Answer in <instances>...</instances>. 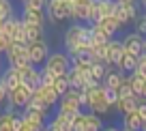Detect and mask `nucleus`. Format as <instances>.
I'll return each mask as SVG.
<instances>
[{
  "label": "nucleus",
  "instance_id": "obj_1",
  "mask_svg": "<svg viewBox=\"0 0 146 131\" xmlns=\"http://www.w3.org/2000/svg\"><path fill=\"white\" fill-rule=\"evenodd\" d=\"M82 92H84V110L86 112H92L101 118L114 114V110H112V105L108 101V90L101 84H95L92 88H86Z\"/></svg>",
  "mask_w": 146,
  "mask_h": 131
},
{
  "label": "nucleus",
  "instance_id": "obj_2",
  "mask_svg": "<svg viewBox=\"0 0 146 131\" xmlns=\"http://www.w3.org/2000/svg\"><path fill=\"white\" fill-rule=\"evenodd\" d=\"M80 43H92L90 39V26L88 24H69L67 30L62 35V45H64V52L73 50L75 45Z\"/></svg>",
  "mask_w": 146,
  "mask_h": 131
},
{
  "label": "nucleus",
  "instance_id": "obj_3",
  "mask_svg": "<svg viewBox=\"0 0 146 131\" xmlns=\"http://www.w3.org/2000/svg\"><path fill=\"white\" fill-rule=\"evenodd\" d=\"M116 11H114V17L118 19L120 24V30H129V28L135 24V19L140 17V5H137V0H120L116 2Z\"/></svg>",
  "mask_w": 146,
  "mask_h": 131
},
{
  "label": "nucleus",
  "instance_id": "obj_4",
  "mask_svg": "<svg viewBox=\"0 0 146 131\" xmlns=\"http://www.w3.org/2000/svg\"><path fill=\"white\" fill-rule=\"evenodd\" d=\"M69 67H71V58L64 54V50L50 52V54H47V58H45V63H43V69H45V71H50L52 75H56V77L64 75V73L69 71Z\"/></svg>",
  "mask_w": 146,
  "mask_h": 131
},
{
  "label": "nucleus",
  "instance_id": "obj_5",
  "mask_svg": "<svg viewBox=\"0 0 146 131\" xmlns=\"http://www.w3.org/2000/svg\"><path fill=\"white\" fill-rule=\"evenodd\" d=\"M30 97H32V90L28 88L26 84H19V86H15L13 90H9V92H7V103H5V110L22 112V110L28 105Z\"/></svg>",
  "mask_w": 146,
  "mask_h": 131
},
{
  "label": "nucleus",
  "instance_id": "obj_6",
  "mask_svg": "<svg viewBox=\"0 0 146 131\" xmlns=\"http://www.w3.org/2000/svg\"><path fill=\"white\" fill-rule=\"evenodd\" d=\"M103 127H105L103 118L92 112H86V110H82L73 118V131H101Z\"/></svg>",
  "mask_w": 146,
  "mask_h": 131
},
{
  "label": "nucleus",
  "instance_id": "obj_7",
  "mask_svg": "<svg viewBox=\"0 0 146 131\" xmlns=\"http://www.w3.org/2000/svg\"><path fill=\"white\" fill-rule=\"evenodd\" d=\"M7 67H19V65H28V50H26V43H15L11 41L9 50L2 54Z\"/></svg>",
  "mask_w": 146,
  "mask_h": 131
},
{
  "label": "nucleus",
  "instance_id": "obj_8",
  "mask_svg": "<svg viewBox=\"0 0 146 131\" xmlns=\"http://www.w3.org/2000/svg\"><path fill=\"white\" fill-rule=\"evenodd\" d=\"M26 50H28V63H30L32 67H43L47 54H50V45H47V41L45 39H39V41H35V43H28Z\"/></svg>",
  "mask_w": 146,
  "mask_h": 131
},
{
  "label": "nucleus",
  "instance_id": "obj_9",
  "mask_svg": "<svg viewBox=\"0 0 146 131\" xmlns=\"http://www.w3.org/2000/svg\"><path fill=\"white\" fill-rule=\"evenodd\" d=\"M2 32H5L11 41H15V43H26V41H24V22L19 19V15H13V17L7 19V22L2 24Z\"/></svg>",
  "mask_w": 146,
  "mask_h": 131
},
{
  "label": "nucleus",
  "instance_id": "obj_10",
  "mask_svg": "<svg viewBox=\"0 0 146 131\" xmlns=\"http://www.w3.org/2000/svg\"><path fill=\"white\" fill-rule=\"evenodd\" d=\"M120 43H123V52H127V54H133V56L142 54V37L135 30H127L120 37Z\"/></svg>",
  "mask_w": 146,
  "mask_h": 131
},
{
  "label": "nucleus",
  "instance_id": "obj_11",
  "mask_svg": "<svg viewBox=\"0 0 146 131\" xmlns=\"http://www.w3.org/2000/svg\"><path fill=\"white\" fill-rule=\"evenodd\" d=\"M32 97H35L36 101L45 103L47 108H52V110H56V105H58V101H60V97L54 92L52 86H39V88H35V90H32Z\"/></svg>",
  "mask_w": 146,
  "mask_h": 131
},
{
  "label": "nucleus",
  "instance_id": "obj_12",
  "mask_svg": "<svg viewBox=\"0 0 146 131\" xmlns=\"http://www.w3.org/2000/svg\"><path fill=\"white\" fill-rule=\"evenodd\" d=\"M142 101H146V99H142V97H137V95L116 97V103H114V114L123 116V114H127V112H133V110H135L137 105L142 103Z\"/></svg>",
  "mask_w": 146,
  "mask_h": 131
},
{
  "label": "nucleus",
  "instance_id": "obj_13",
  "mask_svg": "<svg viewBox=\"0 0 146 131\" xmlns=\"http://www.w3.org/2000/svg\"><path fill=\"white\" fill-rule=\"evenodd\" d=\"M125 77H127V75H125L123 71L110 67L108 73H105V77H103V82H101V86H103L105 90H110V92H114V95H116V90L120 88V84L125 82Z\"/></svg>",
  "mask_w": 146,
  "mask_h": 131
},
{
  "label": "nucleus",
  "instance_id": "obj_14",
  "mask_svg": "<svg viewBox=\"0 0 146 131\" xmlns=\"http://www.w3.org/2000/svg\"><path fill=\"white\" fill-rule=\"evenodd\" d=\"M19 19H22L24 24H30V26H41V28H45V11H36V9L22 7Z\"/></svg>",
  "mask_w": 146,
  "mask_h": 131
},
{
  "label": "nucleus",
  "instance_id": "obj_15",
  "mask_svg": "<svg viewBox=\"0 0 146 131\" xmlns=\"http://www.w3.org/2000/svg\"><path fill=\"white\" fill-rule=\"evenodd\" d=\"M123 56V43H120V37H114V39L108 43V54H105V65L108 67H116V63Z\"/></svg>",
  "mask_w": 146,
  "mask_h": 131
},
{
  "label": "nucleus",
  "instance_id": "obj_16",
  "mask_svg": "<svg viewBox=\"0 0 146 131\" xmlns=\"http://www.w3.org/2000/svg\"><path fill=\"white\" fill-rule=\"evenodd\" d=\"M54 112L67 114V116H78V114L82 112V105H80L75 99H69V97H60V101H58V105H56Z\"/></svg>",
  "mask_w": 146,
  "mask_h": 131
},
{
  "label": "nucleus",
  "instance_id": "obj_17",
  "mask_svg": "<svg viewBox=\"0 0 146 131\" xmlns=\"http://www.w3.org/2000/svg\"><path fill=\"white\" fill-rule=\"evenodd\" d=\"M120 129L123 131H140L142 129V118L137 116V112L133 110V112H127L120 116Z\"/></svg>",
  "mask_w": 146,
  "mask_h": 131
},
{
  "label": "nucleus",
  "instance_id": "obj_18",
  "mask_svg": "<svg viewBox=\"0 0 146 131\" xmlns=\"http://www.w3.org/2000/svg\"><path fill=\"white\" fill-rule=\"evenodd\" d=\"M0 80H2V84L7 86V90H13L15 86L22 84V77H19V73H17L15 67H5L2 73H0Z\"/></svg>",
  "mask_w": 146,
  "mask_h": 131
},
{
  "label": "nucleus",
  "instance_id": "obj_19",
  "mask_svg": "<svg viewBox=\"0 0 146 131\" xmlns=\"http://www.w3.org/2000/svg\"><path fill=\"white\" fill-rule=\"evenodd\" d=\"M17 120H19V112L2 110V112H0V131H15Z\"/></svg>",
  "mask_w": 146,
  "mask_h": 131
},
{
  "label": "nucleus",
  "instance_id": "obj_20",
  "mask_svg": "<svg viewBox=\"0 0 146 131\" xmlns=\"http://www.w3.org/2000/svg\"><path fill=\"white\" fill-rule=\"evenodd\" d=\"M137 58H140V56H133V54H127V52H123V56H120V60L116 63L114 69L123 71L125 75H129V73H131L133 69L137 67Z\"/></svg>",
  "mask_w": 146,
  "mask_h": 131
},
{
  "label": "nucleus",
  "instance_id": "obj_21",
  "mask_svg": "<svg viewBox=\"0 0 146 131\" xmlns=\"http://www.w3.org/2000/svg\"><path fill=\"white\" fill-rule=\"evenodd\" d=\"M22 84H26L30 90L39 88V86H41V69H39V67H30L28 73L22 75Z\"/></svg>",
  "mask_w": 146,
  "mask_h": 131
},
{
  "label": "nucleus",
  "instance_id": "obj_22",
  "mask_svg": "<svg viewBox=\"0 0 146 131\" xmlns=\"http://www.w3.org/2000/svg\"><path fill=\"white\" fill-rule=\"evenodd\" d=\"M39 39H45V28L41 26H30V24H24V41L28 43H35Z\"/></svg>",
  "mask_w": 146,
  "mask_h": 131
},
{
  "label": "nucleus",
  "instance_id": "obj_23",
  "mask_svg": "<svg viewBox=\"0 0 146 131\" xmlns=\"http://www.w3.org/2000/svg\"><path fill=\"white\" fill-rule=\"evenodd\" d=\"M97 24H99V26L103 28V30L108 32L110 37H118V32H123V30H120V24H118V19H116L114 15H108V17H101V19H99Z\"/></svg>",
  "mask_w": 146,
  "mask_h": 131
},
{
  "label": "nucleus",
  "instance_id": "obj_24",
  "mask_svg": "<svg viewBox=\"0 0 146 131\" xmlns=\"http://www.w3.org/2000/svg\"><path fill=\"white\" fill-rule=\"evenodd\" d=\"M108 69L110 67H108V65H103V63H90V69H88V80L101 84L103 77H105V73H108Z\"/></svg>",
  "mask_w": 146,
  "mask_h": 131
},
{
  "label": "nucleus",
  "instance_id": "obj_25",
  "mask_svg": "<svg viewBox=\"0 0 146 131\" xmlns=\"http://www.w3.org/2000/svg\"><path fill=\"white\" fill-rule=\"evenodd\" d=\"M97 11H99V17H108V15H114L116 11V0H95Z\"/></svg>",
  "mask_w": 146,
  "mask_h": 131
},
{
  "label": "nucleus",
  "instance_id": "obj_26",
  "mask_svg": "<svg viewBox=\"0 0 146 131\" xmlns=\"http://www.w3.org/2000/svg\"><path fill=\"white\" fill-rule=\"evenodd\" d=\"M52 88H54V92H56L58 97H62L64 92L71 88V86H69V82H67V73H64V75H60V77H56L54 84H52Z\"/></svg>",
  "mask_w": 146,
  "mask_h": 131
},
{
  "label": "nucleus",
  "instance_id": "obj_27",
  "mask_svg": "<svg viewBox=\"0 0 146 131\" xmlns=\"http://www.w3.org/2000/svg\"><path fill=\"white\" fill-rule=\"evenodd\" d=\"M45 2H47V0H24L22 7H28V9H36V11H45Z\"/></svg>",
  "mask_w": 146,
  "mask_h": 131
},
{
  "label": "nucleus",
  "instance_id": "obj_28",
  "mask_svg": "<svg viewBox=\"0 0 146 131\" xmlns=\"http://www.w3.org/2000/svg\"><path fill=\"white\" fill-rule=\"evenodd\" d=\"M15 131H41V129H36L35 125H30V122H28V120H24V118L19 116L17 125H15Z\"/></svg>",
  "mask_w": 146,
  "mask_h": 131
},
{
  "label": "nucleus",
  "instance_id": "obj_29",
  "mask_svg": "<svg viewBox=\"0 0 146 131\" xmlns=\"http://www.w3.org/2000/svg\"><path fill=\"white\" fill-rule=\"evenodd\" d=\"M39 69H41V86H52L54 80H56V75H52V73L45 71L43 67H39Z\"/></svg>",
  "mask_w": 146,
  "mask_h": 131
},
{
  "label": "nucleus",
  "instance_id": "obj_30",
  "mask_svg": "<svg viewBox=\"0 0 146 131\" xmlns=\"http://www.w3.org/2000/svg\"><path fill=\"white\" fill-rule=\"evenodd\" d=\"M9 45H11V39H9V37H7L2 30H0V56L9 50Z\"/></svg>",
  "mask_w": 146,
  "mask_h": 131
},
{
  "label": "nucleus",
  "instance_id": "obj_31",
  "mask_svg": "<svg viewBox=\"0 0 146 131\" xmlns=\"http://www.w3.org/2000/svg\"><path fill=\"white\" fill-rule=\"evenodd\" d=\"M7 86L2 84V80H0V108H5V103H7Z\"/></svg>",
  "mask_w": 146,
  "mask_h": 131
},
{
  "label": "nucleus",
  "instance_id": "obj_32",
  "mask_svg": "<svg viewBox=\"0 0 146 131\" xmlns=\"http://www.w3.org/2000/svg\"><path fill=\"white\" fill-rule=\"evenodd\" d=\"M135 112H137V116L142 118V122H144V120H146V101H142V103L137 105V108H135Z\"/></svg>",
  "mask_w": 146,
  "mask_h": 131
},
{
  "label": "nucleus",
  "instance_id": "obj_33",
  "mask_svg": "<svg viewBox=\"0 0 146 131\" xmlns=\"http://www.w3.org/2000/svg\"><path fill=\"white\" fill-rule=\"evenodd\" d=\"M101 131H120V127L118 125H105Z\"/></svg>",
  "mask_w": 146,
  "mask_h": 131
},
{
  "label": "nucleus",
  "instance_id": "obj_34",
  "mask_svg": "<svg viewBox=\"0 0 146 131\" xmlns=\"http://www.w3.org/2000/svg\"><path fill=\"white\" fill-rule=\"evenodd\" d=\"M137 97H142V99H146V80L142 82V88H140V95Z\"/></svg>",
  "mask_w": 146,
  "mask_h": 131
},
{
  "label": "nucleus",
  "instance_id": "obj_35",
  "mask_svg": "<svg viewBox=\"0 0 146 131\" xmlns=\"http://www.w3.org/2000/svg\"><path fill=\"white\" fill-rule=\"evenodd\" d=\"M142 54H146V37H142Z\"/></svg>",
  "mask_w": 146,
  "mask_h": 131
},
{
  "label": "nucleus",
  "instance_id": "obj_36",
  "mask_svg": "<svg viewBox=\"0 0 146 131\" xmlns=\"http://www.w3.org/2000/svg\"><path fill=\"white\" fill-rule=\"evenodd\" d=\"M137 5H140V9L144 11V9H146V0H137Z\"/></svg>",
  "mask_w": 146,
  "mask_h": 131
},
{
  "label": "nucleus",
  "instance_id": "obj_37",
  "mask_svg": "<svg viewBox=\"0 0 146 131\" xmlns=\"http://www.w3.org/2000/svg\"><path fill=\"white\" fill-rule=\"evenodd\" d=\"M140 131H146V120L142 122V129H140Z\"/></svg>",
  "mask_w": 146,
  "mask_h": 131
},
{
  "label": "nucleus",
  "instance_id": "obj_38",
  "mask_svg": "<svg viewBox=\"0 0 146 131\" xmlns=\"http://www.w3.org/2000/svg\"><path fill=\"white\" fill-rule=\"evenodd\" d=\"M116 2H120V0H116Z\"/></svg>",
  "mask_w": 146,
  "mask_h": 131
},
{
  "label": "nucleus",
  "instance_id": "obj_39",
  "mask_svg": "<svg viewBox=\"0 0 146 131\" xmlns=\"http://www.w3.org/2000/svg\"><path fill=\"white\" fill-rule=\"evenodd\" d=\"M120 131H123V129H120Z\"/></svg>",
  "mask_w": 146,
  "mask_h": 131
}]
</instances>
